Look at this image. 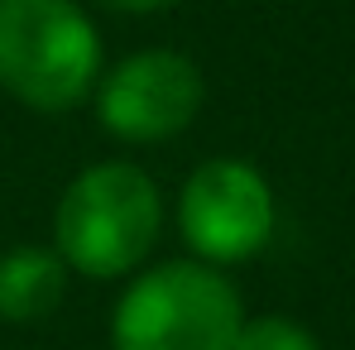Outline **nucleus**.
Instances as JSON below:
<instances>
[{
	"label": "nucleus",
	"mask_w": 355,
	"mask_h": 350,
	"mask_svg": "<svg viewBox=\"0 0 355 350\" xmlns=\"http://www.w3.org/2000/svg\"><path fill=\"white\" fill-rule=\"evenodd\" d=\"M101 5L125 10V15H149V10H164V5H173V0H101Z\"/></svg>",
	"instance_id": "6e6552de"
},
{
	"label": "nucleus",
	"mask_w": 355,
	"mask_h": 350,
	"mask_svg": "<svg viewBox=\"0 0 355 350\" xmlns=\"http://www.w3.org/2000/svg\"><path fill=\"white\" fill-rule=\"evenodd\" d=\"M178 226L187 250L207 264H236L269 245L274 235V192L259 168L240 159H211L187 177L178 202Z\"/></svg>",
	"instance_id": "20e7f679"
},
{
	"label": "nucleus",
	"mask_w": 355,
	"mask_h": 350,
	"mask_svg": "<svg viewBox=\"0 0 355 350\" xmlns=\"http://www.w3.org/2000/svg\"><path fill=\"white\" fill-rule=\"evenodd\" d=\"M231 350H317V336L297 326L293 317H254V322H240Z\"/></svg>",
	"instance_id": "0eeeda50"
},
{
	"label": "nucleus",
	"mask_w": 355,
	"mask_h": 350,
	"mask_svg": "<svg viewBox=\"0 0 355 350\" xmlns=\"http://www.w3.org/2000/svg\"><path fill=\"white\" fill-rule=\"evenodd\" d=\"M197 106H202V72L192 58L168 49H149L116 62L96 96L101 125L130 144H154L187 130Z\"/></svg>",
	"instance_id": "39448f33"
},
{
	"label": "nucleus",
	"mask_w": 355,
	"mask_h": 350,
	"mask_svg": "<svg viewBox=\"0 0 355 350\" xmlns=\"http://www.w3.org/2000/svg\"><path fill=\"white\" fill-rule=\"evenodd\" d=\"M67 292V264L58 250L19 245L0 254V322H39Z\"/></svg>",
	"instance_id": "423d86ee"
},
{
	"label": "nucleus",
	"mask_w": 355,
	"mask_h": 350,
	"mask_svg": "<svg viewBox=\"0 0 355 350\" xmlns=\"http://www.w3.org/2000/svg\"><path fill=\"white\" fill-rule=\"evenodd\" d=\"M159 187L135 164H96L67 182L58 202V254L87 279H120L159 240Z\"/></svg>",
	"instance_id": "f257e3e1"
},
{
	"label": "nucleus",
	"mask_w": 355,
	"mask_h": 350,
	"mask_svg": "<svg viewBox=\"0 0 355 350\" xmlns=\"http://www.w3.org/2000/svg\"><path fill=\"white\" fill-rule=\"evenodd\" d=\"M101 72L92 19L72 0H0V87L34 111H72Z\"/></svg>",
	"instance_id": "f03ea898"
},
{
	"label": "nucleus",
	"mask_w": 355,
	"mask_h": 350,
	"mask_svg": "<svg viewBox=\"0 0 355 350\" xmlns=\"http://www.w3.org/2000/svg\"><path fill=\"white\" fill-rule=\"evenodd\" d=\"M240 292L211 264H159L139 274L116 307V350H231L240 331Z\"/></svg>",
	"instance_id": "7ed1b4c3"
}]
</instances>
